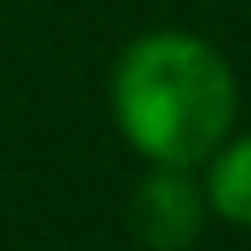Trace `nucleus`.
<instances>
[{
  "instance_id": "obj_1",
  "label": "nucleus",
  "mask_w": 251,
  "mask_h": 251,
  "mask_svg": "<svg viewBox=\"0 0 251 251\" xmlns=\"http://www.w3.org/2000/svg\"><path fill=\"white\" fill-rule=\"evenodd\" d=\"M108 113L118 138L153 168H202L241 113L231 59L192 30H143L108 69Z\"/></svg>"
},
{
  "instance_id": "obj_2",
  "label": "nucleus",
  "mask_w": 251,
  "mask_h": 251,
  "mask_svg": "<svg viewBox=\"0 0 251 251\" xmlns=\"http://www.w3.org/2000/svg\"><path fill=\"white\" fill-rule=\"evenodd\" d=\"M207 226V192L197 168H153L133 182L128 231L143 251H187Z\"/></svg>"
},
{
  "instance_id": "obj_3",
  "label": "nucleus",
  "mask_w": 251,
  "mask_h": 251,
  "mask_svg": "<svg viewBox=\"0 0 251 251\" xmlns=\"http://www.w3.org/2000/svg\"><path fill=\"white\" fill-rule=\"evenodd\" d=\"M202 192L212 217L251 231V133H231L202 163Z\"/></svg>"
}]
</instances>
